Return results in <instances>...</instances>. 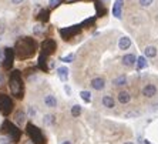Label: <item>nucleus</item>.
Returning a JSON list of instances; mask_svg holds the SVG:
<instances>
[{"mask_svg":"<svg viewBox=\"0 0 158 144\" xmlns=\"http://www.w3.org/2000/svg\"><path fill=\"white\" fill-rule=\"evenodd\" d=\"M36 41L31 39V37H22L16 41V46H15V53L19 59H30L31 56L34 54L36 52Z\"/></svg>","mask_w":158,"mask_h":144,"instance_id":"1","label":"nucleus"},{"mask_svg":"<svg viewBox=\"0 0 158 144\" xmlns=\"http://www.w3.org/2000/svg\"><path fill=\"white\" fill-rule=\"evenodd\" d=\"M9 89H10L11 96L16 99L22 100L24 97V84H23L22 73L19 70H13L9 77Z\"/></svg>","mask_w":158,"mask_h":144,"instance_id":"2","label":"nucleus"},{"mask_svg":"<svg viewBox=\"0 0 158 144\" xmlns=\"http://www.w3.org/2000/svg\"><path fill=\"white\" fill-rule=\"evenodd\" d=\"M0 133L7 134L10 137V140L13 141V144H17L22 141V130L17 124L9 121V120H4V123L0 126Z\"/></svg>","mask_w":158,"mask_h":144,"instance_id":"3","label":"nucleus"},{"mask_svg":"<svg viewBox=\"0 0 158 144\" xmlns=\"http://www.w3.org/2000/svg\"><path fill=\"white\" fill-rule=\"evenodd\" d=\"M26 134L33 144H47V138L41 131V129H39L33 123H27L26 124Z\"/></svg>","mask_w":158,"mask_h":144,"instance_id":"4","label":"nucleus"},{"mask_svg":"<svg viewBox=\"0 0 158 144\" xmlns=\"http://www.w3.org/2000/svg\"><path fill=\"white\" fill-rule=\"evenodd\" d=\"M13 110H15V103H13L11 97L0 93V114L7 117V116H10L13 113Z\"/></svg>","mask_w":158,"mask_h":144,"instance_id":"5","label":"nucleus"},{"mask_svg":"<svg viewBox=\"0 0 158 144\" xmlns=\"http://www.w3.org/2000/svg\"><path fill=\"white\" fill-rule=\"evenodd\" d=\"M15 57H16L15 49L6 47V57H4L3 64H2L4 70H10L11 67H13V63H15Z\"/></svg>","mask_w":158,"mask_h":144,"instance_id":"6","label":"nucleus"},{"mask_svg":"<svg viewBox=\"0 0 158 144\" xmlns=\"http://www.w3.org/2000/svg\"><path fill=\"white\" fill-rule=\"evenodd\" d=\"M56 49H57V44H56V41L53 39H46V40L41 43V53L46 56H50L56 52Z\"/></svg>","mask_w":158,"mask_h":144,"instance_id":"7","label":"nucleus"},{"mask_svg":"<svg viewBox=\"0 0 158 144\" xmlns=\"http://www.w3.org/2000/svg\"><path fill=\"white\" fill-rule=\"evenodd\" d=\"M78 26H73V27H66V29H60V36L64 39V40H70L74 34L78 33Z\"/></svg>","mask_w":158,"mask_h":144,"instance_id":"8","label":"nucleus"},{"mask_svg":"<svg viewBox=\"0 0 158 144\" xmlns=\"http://www.w3.org/2000/svg\"><path fill=\"white\" fill-rule=\"evenodd\" d=\"M143 96L144 97H147V99H152V97L155 96V94H157V86L155 84H145L143 87Z\"/></svg>","mask_w":158,"mask_h":144,"instance_id":"9","label":"nucleus"},{"mask_svg":"<svg viewBox=\"0 0 158 144\" xmlns=\"http://www.w3.org/2000/svg\"><path fill=\"white\" fill-rule=\"evenodd\" d=\"M27 121V113H24L23 110H17L15 113V124H17L19 127L24 126Z\"/></svg>","mask_w":158,"mask_h":144,"instance_id":"10","label":"nucleus"},{"mask_svg":"<svg viewBox=\"0 0 158 144\" xmlns=\"http://www.w3.org/2000/svg\"><path fill=\"white\" fill-rule=\"evenodd\" d=\"M123 2L124 0H115L113 4V16L115 19H121L123 16Z\"/></svg>","mask_w":158,"mask_h":144,"instance_id":"11","label":"nucleus"},{"mask_svg":"<svg viewBox=\"0 0 158 144\" xmlns=\"http://www.w3.org/2000/svg\"><path fill=\"white\" fill-rule=\"evenodd\" d=\"M90 84H91V87L94 90H97V91H101V90L106 87V80H104L103 77H94L91 80V83H90Z\"/></svg>","mask_w":158,"mask_h":144,"instance_id":"12","label":"nucleus"},{"mask_svg":"<svg viewBox=\"0 0 158 144\" xmlns=\"http://www.w3.org/2000/svg\"><path fill=\"white\" fill-rule=\"evenodd\" d=\"M44 104L48 108H56L57 107V99H56V96H53V94L44 96Z\"/></svg>","mask_w":158,"mask_h":144,"instance_id":"13","label":"nucleus"},{"mask_svg":"<svg viewBox=\"0 0 158 144\" xmlns=\"http://www.w3.org/2000/svg\"><path fill=\"white\" fill-rule=\"evenodd\" d=\"M131 47V39L127 36H123L120 40H118V49L120 50H127V49Z\"/></svg>","mask_w":158,"mask_h":144,"instance_id":"14","label":"nucleus"},{"mask_svg":"<svg viewBox=\"0 0 158 144\" xmlns=\"http://www.w3.org/2000/svg\"><path fill=\"white\" fill-rule=\"evenodd\" d=\"M48 56L43 54V53H40V56H39V69H41L43 71H47L48 70V60H47Z\"/></svg>","mask_w":158,"mask_h":144,"instance_id":"15","label":"nucleus"},{"mask_svg":"<svg viewBox=\"0 0 158 144\" xmlns=\"http://www.w3.org/2000/svg\"><path fill=\"white\" fill-rule=\"evenodd\" d=\"M118 101L121 104H128L130 101H131V94H130L128 91H125V90H123V91L118 93Z\"/></svg>","mask_w":158,"mask_h":144,"instance_id":"16","label":"nucleus"},{"mask_svg":"<svg viewBox=\"0 0 158 144\" xmlns=\"http://www.w3.org/2000/svg\"><path fill=\"white\" fill-rule=\"evenodd\" d=\"M137 59L134 54H124V57H123V64L127 67H132L134 64H135Z\"/></svg>","mask_w":158,"mask_h":144,"instance_id":"17","label":"nucleus"},{"mask_svg":"<svg viewBox=\"0 0 158 144\" xmlns=\"http://www.w3.org/2000/svg\"><path fill=\"white\" fill-rule=\"evenodd\" d=\"M57 76H59V78L61 81H67V78H69V69H67L66 66H61L57 69Z\"/></svg>","mask_w":158,"mask_h":144,"instance_id":"18","label":"nucleus"},{"mask_svg":"<svg viewBox=\"0 0 158 144\" xmlns=\"http://www.w3.org/2000/svg\"><path fill=\"white\" fill-rule=\"evenodd\" d=\"M101 103H103V106L104 107H107V108H114L115 107V101H114V99L111 96H104L103 99H101Z\"/></svg>","mask_w":158,"mask_h":144,"instance_id":"19","label":"nucleus"},{"mask_svg":"<svg viewBox=\"0 0 158 144\" xmlns=\"http://www.w3.org/2000/svg\"><path fill=\"white\" fill-rule=\"evenodd\" d=\"M144 56L148 57V59L155 57V56H157V47H154V46H147L145 50H144Z\"/></svg>","mask_w":158,"mask_h":144,"instance_id":"20","label":"nucleus"},{"mask_svg":"<svg viewBox=\"0 0 158 144\" xmlns=\"http://www.w3.org/2000/svg\"><path fill=\"white\" fill-rule=\"evenodd\" d=\"M137 70H143L147 67V57L145 56H140V57H137Z\"/></svg>","mask_w":158,"mask_h":144,"instance_id":"21","label":"nucleus"},{"mask_svg":"<svg viewBox=\"0 0 158 144\" xmlns=\"http://www.w3.org/2000/svg\"><path fill=\"white\" fill-rule=\"evenodd\" d=\"M43 123H44V126L50 127V126H53V124L56 123V117L53 114H46L43 117Z\"/></svg>","mask_w":158,"mask_h":144,"instance_id":"22","label":"nucleus"},{"mask_svg":"<svg viewBox=\"0 0 158 144\" xmlns=\"http://www.w3.org/2000/svg\"><path fill=\"white\" fill-rule=\"evenodd\" d=\"M113 84L118 86V87H120V86L127 84V77H125L124 74H121V76H118L117 78H114V80H113Z\"/></svg>","mask_w":158,"mask_h":144,"instance_id":"23","label":"nucleus"},{"mask_svg":"<svg viewBox=\"0 0 158 144\" xmlns=\"http://www.w3.org/2000/svg\"><path fill=\"white\" fill-rule=\"evenodd\" d=\"M80 97H81V100H83L84 103H90V101H91V93L87 91V90L80 91Z\"/></svg>","mask_w":158,"mask_h":144,"instance_id":"24","label":"nucleus"},{"mask_svg":"<svg viewBox=\"0 0 158 144\" xmlns=\"http://www.w3.org/2000/svg\"><path fill=\"white\" fill-rule=\"evenodd\" d=\"M81 111H83V108H81L80 104H74L73 107H71V116L73 117H78L81 114Z\"/></svg>","mask_w":158,"mask_h":144,"instance_id":"25","label":"nucleus"},{"mask_svg":"<svg viewBox=\"0 0 158 144\" xmlns=\"http://www.w3.org/2000/svg\"><path fill=\"white\" fill-rule=\"evenodd\" d=\"M138 116H141V111L140 110H131V111H127V113H124V117L125 118L138 117Z\"/></svg>","mask_w":158,"mask_h":144,"instance_id":"26","label":"nucleus"},{"mask_svg":"<svg viewBox=\"0 0 158 144\" xmlns=\"http://www.w3.org/2000/svg\"><path fill=\"white\" fill-rule=\"evenodd\" d=\"M0 144H13V141L10 140V137L7 134L0 133Z\"/></svg>","mask_w":158,"mask_h":144,"instance_id":"27","label":"nucleus"},{"mask_svg":"<svg viewBox=\"0 0 158 144\" xmlns=\"http://www.w3.org/2000/svg\"><path fill=\"white\" fill-rule=\"evenodd\" d=\"M43 32H44V26H43V24H36V26L33 27V33L36 34V36L43 34Z\"/></svg>","mask_w":158,"mask_h":144,"instance_id":"28","label":"nucleus"},{"mask_svg":"<svg viewBox=\"0 0 158 144\" xmlns=\"http://www.w3.org/2000/svg\"><path fill=\"white\" fill-rule=\"evenodd\" d=\"M37 114V108L34 106H29L27 107V117H34Z\"/></svg>","mask_w":158,"mask_h":144,"instance_id":"29","label":"nucleus"},{"mask_svg":"<svg viewBox=\"0 0 158 144\" xmlns=\"http://www.w3.org/2000/svg\"><path fill=\"white\" fill-rule=\"evenodd\" d=\"M74 57H76L74 53H70V54H67L66 57H61V61H64V63H71L74 60Z\"/></svg>","mask_w":158,"mask_h":144,"instance_id":"30","label":"nucleus"},{"mask_svg":"<svg viewBox=\"0 0 158 144\" xmlns=\"http://www.w3.org/2000/svg\"><path fill=\"white\" fill-rule=\"evenodd\" d=\"M39 19H40L41 22H47V19H48V10H43L39 15Z\"/></svg>","mask_w":158,"mask_h":144,"instance_id":"31","label":"nucleus"},{"mask_svg":"<svg viewBox=\"0 0 158 144\" xmlns=\"http://www.w3.org/2000/svg\"><path fill=\"white\" fill-rule=\"evenodd\" d=\"M138 2H140V4L143 6V7H148V6H151V4H152V2H154V0H138Z\"/></svg>","mask_w":158,"mask_h":144,"instance_id":"32","label":"nucleus"},{"mask_svg":"<svg viewBox=\"0 0 158 144\" xmlns=\"http://www.w3.org/2000/svg\"><path fill=\"white\" fill-rule=\"evenodd\" d=\"M4 57H6V47L0 49V64H3Z\"/></svg>","mask_w":158,"mask_h":144,"instance_id":"33","label":"nucleus"},{"mask_svg":"<svg viewBox=\"0 0 158 144\" xmlns=\"http://www.w3.org/2000/svg\"><path fill=\"white\" fill-rule=\"evenodd\" d=\"M60 3H61V0H50V2H48V4H50L52 7H57Z\"/></svg>","mask_w":158,"mask_h":144,"instance_id":"34","label":"nucleus"},{"mask_svg":"<svg viewBox=\"0 0 158 144\" xmlns=\"http://www.w3.org/2000/svg\"><path fill=\"white\" fill-rule=\"evenodd\" d=\"M64 91L67 93V96H70L71 94V87L69 84H64Z\"/></svg>","mask_w":158,"mask_h":144,"instance_id":"35","label":"nucleus"},{"mask_svg":"<svg viewBox=\"0 0 158 144\" xmlns=\"http://www.w3.org/2000/svg\"><path fill=\"white\" fill-rule=\"evenodd\" d=\"M19 144H33V143H31V140H30V138H26V140H22Z\"/></svg>","mask_w":158,"mask_h":144,"instance_id":"36","label":"nucleus"},{"mask_svg":"<svg viewBox=\"0 0 158 144\" xmlns=\"http://www.w3.org/2000/svg\"><path fill=\"white\" fill-rule=\"evenodd\" d=\"M4 30H6V27L3 26V23L0 22V34H3V33H4Z\"/></svg>","mask_w":158,"mask_h":144,"instance_id":"37","label":"nucleus"},{"mask_svg":"<svg viewBox=\"0 0 158 144\" xmlns=\"http://www.w3.org/2000/svg\"><path fill=\"white\" fill-rule=\"evenodd\" d=\"M24 0H11V3L13 4H22Z\"/></svg>","mask_w":158,"mask_h":144,"instance_id":"38","label":"nucleus"},{"mask_svg":"<svg viewBox=\"0 0 158 144\" xmlns=\"http://www.w3.org/2000/svg\"><path fill=\"white\" fill-rule=\"evenodd\" d=\"M2 84H3V74L0 73V86H2Z\"/></svg>","mask_w":158,"mask_h":144,"instance_id":"39","label":"nucleus"},{"mask_svg":"<svg viewBox=\"0 0 158 144\" xmlns=\"http://www.w3.org/2000/svg\"><path fill=\"white\" fill-rule=\"evenodd\" d=\"M60 144H71V141H69V140H64L63 143H60Z\"/></svg>","mask_w":158,"mask_h":144,"instance_id":"40","label":"nucleus"},{"mask_svg":"<svg viewBox=\"0 0 158 144\" xmlns=\"http://www.w3.org/2000/svg\"><path fill=\"white\" fill-rule=\"evenodd\" d=\"M124 144H134L132 141H127V143H124Z\"/></svg>","mask_w":158,"mask_h":144,"instance_id":"41","label":"nucleus"},{"mask_svg":"<svg viewBox=\"0 0 158 144\" xmlns=\"http://www.w3.org/2000/svg\"><path fill=\"white\" fill-rule=\"evenodd\" d=\"M104 2H107V0H104Z\"/></svg>","mask_w":158,"mask_h":144,"instance_id":"42","label":"nucleus"},{"mask_svg":"<svg viewBox=\"0 0 158 144\" xmlns=\"http://www.w3.org/2000/svg\"><path fill=\"white\" fill-rule=\"evenodd\" d=\"M0 40H2V39H0Z\"/></svg>","mask_w":158,"mask_h":144,"instance_id":"43","label":"nucleus"}]
</instances>
